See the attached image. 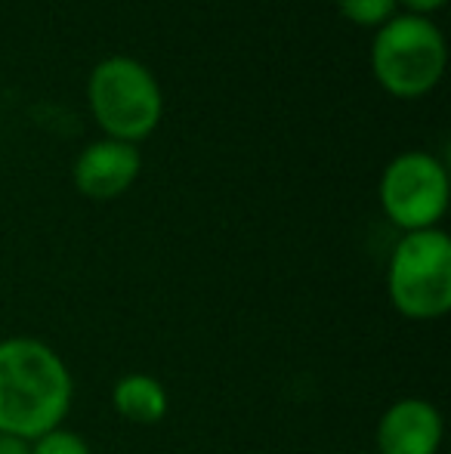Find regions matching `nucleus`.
Instances as JSON below:
<instances>
[{"mask_svg": "<svg viewBox=\"0 0 451 454\" xmlns=\"http://www.w3.org/2000/svg\"><path fill=\"white\" fill-rule=\"evenodd\" d=\"M74 402L68 362L37 337L0 340V436L35 442L66 424Z\"/></svg>", "mask_w": 451, "mask_h": 454, "instance_id": "nucleus-1", "label": "nucleus"}, {"mask_svg": "<svg viewBox=\"0 0 451 454\" xmlns=\"http://www.w3.org/2000/svg\"><path fill=\"white\" fill-rule=\"evenodd\" d=\"M446 418L430 399L405 395L384 408L374 427V454H439Z\"/></svg>", "mask_w": 451, "mask_h": 454, "instance_id": "nucleus-6", "label": "nucleus"}, {"mask_svg": "<svg viewBox=\"0 0 451 454\" xmlns=\"http://www.w3.org/2000/svg\"><path fill=\"white\" fill-rule=\"evenodd\" d=\"M386 300L408 322L451 312V239L446 229L405 232L386 260Z\"/></svg>", "mask_w": 451, "mask_h": 454, "instance_id": "nucleus-4", "label": "nucleus"}, {"mask_svg": "<svg viewBox=\"0 0 451 454\" xmlns=\"http://www.w3.org/2000/svg\"><path fill=\"white\" fill-rule=\"evenodd\" d=\"M371 74L393 99L415 102L439 87L448 68V43L427 16L396 12L371 41Z\"/></svg>", "mask_w": 451, "mask_h": 454, "instance_id": "nucleus-2", "label": "nucleus"}, {"mask_svg": "<svg viewBox=\"0 0 451 454\" xmlns=\"http://www.w3.org/2000/svg\"><path fill=\"white\" fill-rule=\"evenodd\" d=\"M338 10L346 22L359 25V28H384L393 16L399 12L396 0H338Z\"/></svg>", "mask_w": 451, "mask_h": 454, "instance_id": "nucleus-9", "label": "nucleus"}, {"mask_svg": "<svg viewBox=\"0 0 451 454\" xmlns=\"http://www.w3.org/2000/svg\"><path fill=\"white\" fill-rule=\"evenodd\" d=\"M448 168L433 152L411 149L384 168L377 183V201L384 216L399 232L439 229L448 214Z\"/></svg>", "mask_w": 451, "mask_h": 454, "instance_id": "nucleus-5", "label": "nucleus"}, {"mask_svg": "<svg viewBox=\"0 0 451 454\" xmlns=\"http://www.w3.org/2000/svg\"><path fill=\"white\" fill-rule=\"evenodd\" d=\"M31 442H22V439L12 436H0V454H28Z\"/></svg>", "mask_w": 451, "mask_h": 454, "instance_id": "nucleus-12", "label": "nucleus"}, {"mask_svg": "<svg viewBox=\"0 0 451 454\" xmlns=\"http://www.w3.org/2000/svg\"><path fill=\"white\" fill-rule=\"evenodd\" d=\"M362 454H374V451H362Z\"/></svg>", "mask_w": 451, "mask_h": 454, "instance_id": "nucleus-13", "label": "nucleus"}, {"mask_svg": "<svg viewBox=\"0 0 451 454\" xmlns=\"http://www.w3.org/2000/svg\"><path fill=\"white\" fill-rule=\"evenodd\" d=\"M87 102L105 139L143 143L164 118V93L155 72L133 56H105L87 81Z\"/></svg>", "mask_w": 451, "mask_h": 454, "instance_id": "nucleus-3", "label": "nucleus"}, {"mask_svg": "<svg viewBox=\"0 0 451 454\" xmlns=\"http://www.w3.org/2000/svg\"><path fill=\"white\" fill-rule=\"evenodd\" d=\"M28 454H93V449L81 433L68 430V427H56V430L37 436L28 445Z\"/></svg>", "mask_w": 451, "mask_h": 454, "instance_id": "nucleus-10", "label": "nucleus"}, {"mask_svg": "<svg viewBox=\"0 0 451 454\" xmlns=\"http://www.w3.org/2000/svg\"><path fill=\"white\" fill-rule=\"evenodd\" d=\"M112 408L121 420L133 427H158L170 411V395L158 377L130 371L114 380Z\"/></svg>", "mask_w": 451, "mask_h": 454, "instance_id": "nucleus-8", "label": "nucleus"}, {"mask_svg": "<svg viewBox=\"0 0 451 454\" xmlns=\"http://www.w3.org/2000/svg\"><path fill=\"white\" fill-rule=\"evenodd\" d=\"M143 174V155L136 145L118 139H97L72 164V183L90 201H114Z\"/></svg>", "mask_w": 451, "mask_h": 454, "instance_id": "nucleus-7", "label": "nucleus"}, {"mask_svg": "<svg viewBox=\"0 0 451 454\" xmlns=\"http://www.w3.org/2000/svg\"><path fill=\"white\" fill-rule=\"evenodd\" d=\"M399 10L411 12V16H433V12H439L442 6L448 4V0H396Z\"/></svg>", "mask_w": 451, "mask_h": 454, "instance_id": "nucleus-11", "label": "nucleus"}]
</instances>
